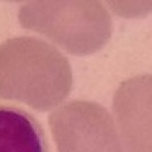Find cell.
I'll return each instance as SVG.
<instances>
[{
  "instance_id": "3957f363",
  "label": "cell",
  "mask_w": 152,
  "mask_h": 152,
  "mask_svg": "<svg viewBox=\"0 0 152 152\" xmlns=\"http://www.w3.org/2000/svg\"><path fill=\"white\" fill-rule=\"evenodd\" d=\"M58 152H125L108 110L90 100H70L49 116Z\"/></svg>"
},
{
  "instance_id": "6da1fadb",
  "label": "cell",
  "mask_w": 152,
  "mask_h": 152,
  "mask_svg": "<svg viewBox=\"0 0 152 152\" xmlns=\"http://www.w3.org/2000/svg\"><path fill=\"white\" fill-rule=\"evenodd\" d=\"M69 59L35 37H14L0 44V99L49 111L72 91Z\"/></svg>"
},
{
  "instance_id": "5b68a950",
  "label": "cell",
  "mask_w": 152,
  "mask_h": 152,
  "mask_svg": "<svg viewBox=\"0 0 152 152\" xmlns=\"http://www.w3.org/2000/svg\"><path fill=\"white\" fill-rule=\"evenodd\" d=\"M0 152H50L46 132L34 114L0 105Z\"/></svg>"
},
{
  "instance_id": "7a4b0ae2",
  "label": "cell",
  "mask_w": 152,
  "mask_h": 152,
  "mask_svg": "<svg viewBox=\"0 0 152 152\" xmlns=\"http://www.w3.org/2000/svg\"><path fill=\"white\" fill-rule=\"evenodd\" d=\"M21 28L47 37L72 55H93L111 37V15L96 0H34L18 9Z\"/></svg>"
},
{
  "instance_id": "277c9868",
  "label": "cell",
  "mask_w": 152,
  "mask_h": 152,
  "mask_svg": "<svg viewBox=\"0 0 152 152\" xmlns=\"http://www.w3.org/2000/svg\"><path fill=\"white\" fill-rule=\"evenodd\" d=\"M113 110L126 152H152L151 75L122 82L114 94Z\"/></svg>"
}]
</instances>
